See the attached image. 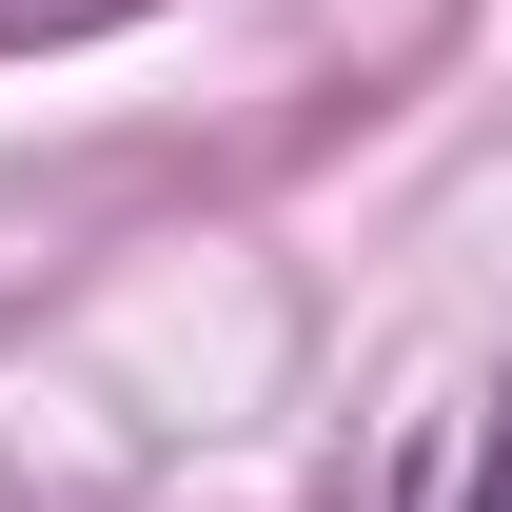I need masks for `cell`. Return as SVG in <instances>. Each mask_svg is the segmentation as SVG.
Here are the masks:
<instances>
[{
	"instance_id": "1",
	"label": "cell",
	"mask_w": 512,
	"mask_h": 512,
	"mask_svg": "<svg viewBox=\"0 0 512 512\" xmlns=\"http://www.w3.org/2000/svg\"><path fill=\"white\" fill-rule=\"evenodd\" d=\"M473 512H512V453H493V473H473Z\"/></svg>"
}]
</instances>
